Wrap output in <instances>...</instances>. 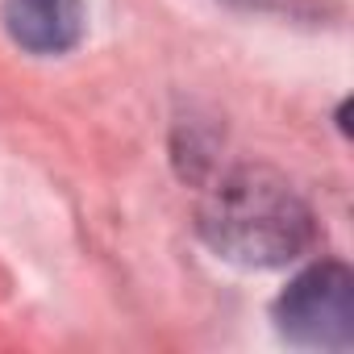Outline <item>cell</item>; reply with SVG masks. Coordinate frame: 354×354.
<instances>
[{"mask_svg": "<svg viewBox=\"0 0 354 354\" xmlns=\"http://www.w3.org/2000/svg\"><path fill=\"white\" fill-rule=\"evenodd\" d=\"M5 30L30 55H63L80 42V0H5Z\"/></svg>", "mask_w": 354, "mask_h": 354, "instance_id": "cell-3", "label": "cell"}, {"mask_svg": "<svg viewBox=\"0 0 354 354\" xmlns=\"http://www.w3.org/2000/svg\"><path fill=\"white\" fill-rule=\"evenodd\" d=\"M201 238L238 267H283L313 242V209L271 167L221 175L201 205Z\"/></svg>", "mask_w": 354, "mask_h": 354, "instance_id": "cell-1", "label": "cell"}, {"mask_svg": "<svg viewBox=\"0 0 354 354\" xmlns=\"http://www.w3.org/2000/svg\"><path fill=\"white\" fill-rule=\"evenodd\" d=\"M275 329L313 350H346L354 342V275L342 263L300 271L275 300Z\"/></svg>", "mask_w": 354, "mask_h": 354, "instance_id": "cell-2", "label": "cell"}]
</instances>
